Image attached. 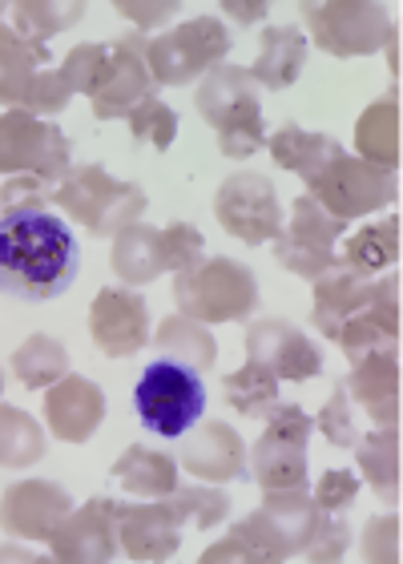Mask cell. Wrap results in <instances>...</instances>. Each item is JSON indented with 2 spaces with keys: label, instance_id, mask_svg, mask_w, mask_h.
Instances as JSON below:
<instances>
[{
  "label": "cell",
  "instance_id": "35",
  "mask_svg": "<svg viewBox=\"0 0 403 564\" xmlns=\"http://www.w3.org/2000/svg\"><path fill=\"white\" fill-rule=\"evenodd\" d=\"M222 400L238 415H247V420H266L274 412V403H279V379L262 364H250L247 359L235 376L222 379Z\"/></svg>",
  "mask_w": 403,
  "mask_h": 564
},
{
  "label": "cell",
  "instance_id": "10",
  "mask_svg": "<svg viewBox=\"0 0 403 564\" xmlns=\"http://www.w3.org/2000/svg\"><path fill=\"white\" fill-rule=\"evenodd\" d=\"M298 12L311 29V41L339 61L375 53L392 33L388 12L368 0H327V4H303Z\"/></svg>",
  "mask_w": 403,
  "mask_h": 564
},
{
  "label": "cell",
  "instance_id": "31",
  "mask_svg": "<svg viewBox=\"0 0 403 564\" xmlns=\"http://www.w3.org/2000/svg\"><path fill=\"white\" fill-rule=\"evenodd\" d=\"M109 267L121 282H154L162 267V230L145 223L126 226L121 235H113V250H109Z\"/></svg>",
  "mask_w": 403,
  "mask_h": 564
},
{
  "label": "cell",
  "instance_id": "17",
  "mask_svg": "<svg viewBox=\"0 0 403 564\" xmlns=\"http://www.w3.org/2000/svg\"><path fill=\"white\" fill-rule=\"evenodd\" d=\"M247 359L262 364L266 371H274V379L283 383H307L323 371V351L303 335L298 327H291L286 318H259L247 327Z\"/></svg>",
  "mask_w": 403,
  "mask_h": 564
},
{
  "label": "cell",
  "instance_id": "37",
  "mask_svg": "<svg viewBox=\"0 0 403 564\" xmlns=\"http://www.w3.org/2000/svg\"><path fill=\"white\" fill-rule=\"evenodd\" d=\"M45 456V432L21 408L0 403V468H33L36 459Z\"/></svg>",
  "mask_w": 403,
  "mask_h": 564
},
{
  "label": "cell",
  "instance_id": "3",
  "mask_svg": "<svg viewBox=\"0 0 403 564\" xmlns=\"http://www.w3.org/2000/svg\"><path fill=\"white\" fill-rule=\"evenodd\" d=\"M174 306L178 315L194 318L202 327L247 323L259 311V279L242 262L202 259L174 274Z\"/></svg>",
  "mask_w": 403,
  "mask_h": 564
},
{
  "label": "cell",
  "instance_id": "27",
  "mask_svg": "<svg viewBox=\"0 0 403 564\" xmlns=\"http://www.w3.org/2000/svg\"><path fill=\"white\" fill-rule=\"evenodd\" d=\"M266 150H271V162L279 165V170H291V174H298L303 182H311V177L323 174V170L344 153V145L335 138H327V133H311V130H303V126H295V121H286L283 130L271 133Z\"/></svg>",
  "mask_w": 403,
  "mask_h": 564
},
{
  "label": "cell",
  "instance_id": "21",
  "mask_svg": "<svg viewBox=\"0 0 403 564\" xmlns=\"http://www.w3.org/2000/svg\"><path fill=\"white\" fill-rule=\"evenodd\" d=\"M106 420V395L94 379L65 376L45 388V423L65 444H89Z\"/></svg>",
  "mask_w": 403,
  "mask_h": 564
},
{
  "label": "cell",
  "instance_id": "12",
  "mask_svg": "<svg viewBox=\"0 0 403 564\" xmlns=\"http://www.w3.org/2000/svg\"><path fill=\"white\" fill-rule=\"evenodd\" d=\"M214 218H218L226 235L247 242V247L274 242L279 230H283V206H279L271 177L250 174V170H238V174H230L218 186V194H214Z\"/></svg>",
  "mask_w": 403,
  "mask_h": 564
},
{
  "label": "cell",
  "instance_id": "24",
  "mask_svg": "<svg viewBox=\"0 0 403 564\" xmlns=\"http://www.w3.org/2000/svg\"><path fill=\"white\" fill-rule=\"evenodd\" d=\"M351 379H344L347 391H356V403L375 420V427H400V355L375 351L351 364Z\"/></svg>",
  "mask_w": 403,
  "mask_h": 564
},
{
  "label": "cell",
  "instance_id": "49",
  "mask_svg": "<svg viewBox=\"0 0 403 564\" xmlns=\"http://www.w3.org/2000/svg\"><path fill=\"white\" fill-rule=\"evenodd\" d=\"M222 12L230 17V21H238V24H259V21H266L271 4H266V0H254V4H238V0H226Z\"/></svg>",
  "mask_w": 403,
  "mask_h": 564
},
{
  "label": "cell",
  "instance_id": "25",
  "mask_svg": "<svg viewBox=\"0 0 403 564\" xmlns=\"http://www.w3.org/2000/svg\"><path fill=\"white\" fill-rule=\"evenodd\" d=\"M307 65V36L295 24H266L259 36V61L250 77L262 85V89H286L295 85V77Z\"/></svg>",
  "mask_w": 403,
  "mask_h": 564
},
{
  "label": "cell",
  "instance_id": "18",
  "mask_svg": "<svg viewBox=\"0 0 403 564\" xmlns=\"http://www.w3.org/2000/svg\"><path fill=\"white\" fill-rule=\"evenodd\" d=\"M73 512V500L61 484L21 480L0 496V529L17 541H53V532Z\"/></svg>",
  "mask_w": 403,
  "mask_h": 564
},
{
  "label": "cell",
  "instance_id": "39",
  "mask_svg": "<svg viewBox=\"0 0 403 564\" xmlns=\"http://www.w3.org/2000/svg\"><path fill=\"white\" fill-rule=\"evenodd\" d=\"M130 133L133 141H142V145H150V150L166 153L170 145H174V138H178V113L162 101V97H145L142 106L130 113Z\"/></svg>",
  "mask_w": 403,
  "mask_h": 564
},
{
  "label": "cell",
  "instance_id": "1",
  "mask_svg": "<svg viewBox=\"0 0 403 564\" xmlns=\"http://www.w3.org/2000/svg\"><path fill=\"white\" fill-rule=\"evenodd\" d=\"M81 271V247L69 226L48 210L0 214V294L48 303Z\"/></svg>",
  "mask_w": 403,
  "mask_h": 564
},
{
  "label": "cell",
  "instance_id": "34",
  "mask_svg": "<svg viewBox=\"0 0 403 564\" xmlns=\"http://www.w3.org/2000/svg\"><path fill=\"white\" fill-rule=\"evenodd\" d=\"M339 259L351 262L363 274H380L388 267H395L400 262V218H380L371 226H359L356 235L347 238Z\"/></svg>",
  "mask_w": 403,
  "mask_h": 564
},
{
  "label": "cell",
  "instance_id": "15",
  "mask_svg": "<svg viewBox=\"0 0 403 564\" xmlns=\"http://www.w3.org/2000/svg\"><path fill=\"white\" fill-rule=\"evenodd\" d=\"M94 347L109 359H130L150 343V306L130 286H106L89 306Z\"/></svg>",
  "mask_w": 403,
  "mask_h": 564
},
{
  "label": "cell",
  "instance_id": "16",
  "mask_svg": "<svg viewBox=\"0 0 403 564\" xmlns=\"http://www.w3.org/2000/svg\"><path fill=\"white\" fill-rule=\"evenodd\" d=\"M118 512L121 500L113 496H94L85 508L69 512L65 524L53 532V561L65 564H109L121 553L118 549Z\"/></svg>",
  "mask_w": 403,
  "mask_h": 564
},
{
  "label": "cell",
  "instance_id": "23",
  "mask_svg": "<svg viewBox=\"0 0 403 564\" xmlns=\"http://www.w3.org/2000/svg\"><path fill=\"white\" fill-rule=\"evenodd\" d=\"M315 286V303H311V327L319 330L323 339H339V330L359 306L368 303L371 286H375V274L356 271L351 262L335 259L319 279H311Z\"/></svg>",
  "mask_w": 403,
  "mask_h": 564
},
{
  "label": "cell",
  "instance_id": "47",
  "mask_svg": "<svg viewBox=\"0 0 403 564\" xmlns=\"http://www.w3.org/2000/svg\"><path fill=\"white\" fill-rule=\"evenodd\" d=\"M121 21L138 24V29H157V24H166L174 12H178V0H157V4H142V0H118L113 4Z\"/></svg>",
  "mask_w": 403,
  "mask_h": 564
},
{
  "label": "cell",
  "instance_id": "51",
  "mask_svg": "<svg viewBox=\"0 0 403 564\" xmlns=\"http://www.w3.org/2000/svg\"><path fill=\"white\" fill-rule=\"evenodd\" d=\"M0 17H4V9H0Z\"/></svg>",
  "mask_w": 403,
  "mask_h": 564
},
{
  "label": "cell",
  "instance_id": "30",
  "mask_svg": "<svg viewBox=\"0 0 403 564\" xmlns=\"http://www.w3.org/2000/svg\"><path fill=\"white\" fill-rule=\"evenodd\" d=\"M356 464L383 505H400V427H375L368 440H356Z\"/></svg>",
  "mask_w": 403,
  "mask_h": 564
},
{
  "label": "cell",
  "instance_id": "33",
  "mask_svg": "<svg viewBox=\"0 0 403 564\" xmlns=\"http://www.w3.org/2000/svg\"><path fill=\"white\" fill-rule=\"evenodd\" d=\"M9 367L29 391L53 388L57 379L69 376V351H65V343H57L53 335H29V339L12 351Z\"/></svg>",
  "mask_w": 403,
  "mask_h": 564
},
{
  "label": "cell",
  "instance_id": "50",
  "mask_svg": "<svg viewBox=\"0 0 403 564\" xmlns=\"http://www.w3.org/2000/svg\"><path fill=\"white\" fill-rule=\"evenodd\" d=\"M0 391H4V376H0Z\"/></svg>",
  "mask_w": 403,
  "mask_h": 564
},
{
  "label": "cell",
  "instance_id": "7",
  "mask_svg": "<svg viewBox=\"0 0 403 564\" xmlns=\"http://www.w3.org/2000/svg\"><path fill=\"white\" fill-rule=\"evenodd\" d=\"M226 53H230L226 24L218 17H194L145 41V69L154 85H190L198 73L222 65Z\"/></svg>",
  "mask_w": 403,
  "mask_h": 564
},
{
  "label": "cell",
  "instance_id": "28",
  "mask_svg": "<svg viewBox=\"0 0 403 564\" xmlns=\"http://www.w3.org/2000/svg\"><path fill=\"white\" fill-rule=\"evenodd\" d=\"M356 153L363 162L395 174L400 165V97L388 94L371 101L356 121Z\"/></svg>",
  "mask_w": 403,
  "mask_h": 564
},
{
  "label": "cell",
  "instance_id": "38",
  "mask_svg": "<svg viewBox=\"0 0 403 564\" xmlns=\"http://www.w3.org/2000/svg\"><path fill=\"white\" fill-rule=\"evenodd\" d=\"M166 505L174 508V517H178V524L186 529V524H194V529H214V524H222L226 517H230V500H226L214 484H194V488H174V492L166 496Z\"/></svg>",
  "mask_w": 403,
  "mask_h": 564
},
{
  "label": "cell",
  "instance_id": "45",
  "mask_svg": "<svg viewBox=\"0 0 403 564\" xmlns=\"http://www.w3.org/2000/svg\"><path fill=\"white\" fill-rule=\"evenodd\" d=\"M359 496V476L347 468H335L327 471L319 480V488H315V508H323V512H347V508L356 505Z\"/></svg>",
  "mask_w": 403,
  "mask_h": 564
},
{
  "label": "cell",
  "instance_id": "5",
  "mask_svg": "<svg viewBox=\"0 0 403 564\" xmlns=\"http://www.w3.org/2000/svg\"><path fill=\"white\" fill-rule=\"evenodd\" d=\"M133 408H138V423L145 435L182 440L206 412L202 371L174 364V359H154L133 388Z\"/></svg>",
  "mask_w": 403,
  "mask_h": 564
},
{
  "label": "cell",
  "instance_id": "19",
  "mask_svg": "<svg viewBox=\"0 0 403 564\" xmlns=\"http://www.w3.org/2000/svg\"><path fill=\"white\" fill-rule=\"evenodd\" d=\"M335 343L344 347L347 364H359L363 355L375 351H392L395 343H400V274L375 279L368 303L347 318Z\"/></svg>",
  "mask_w": 403,
  "mask_h": 564
},
{
  "label": "cell",
  "instance_id": "42",
  "mask_svg": "<svg viewBox=\"0 0 403 564\" xmlns=\"http://www.w3.org/2000/svg\"><path fill=\"white\" fill-rule=\"evenodd\" d=\"M53 182L36 174H12L0 186V214H29V210H48L53 202Z\"/></svg>",
  "mask_w": 403,
  "mask_h": 564
},
{
  "label": "cell",
  "instance_id": "48",
  "mask_svg": "<svg viewBox=\"0 0 403 564\" xmlns=\"http://www.w3.org/2000/svg\"><path fill=\"white\" fill-rule=\"evenodd\" d=\"M222 561L226 564H262L259 553H254L242 536H235V532H230L222 544H214V549H206V553H202V564H222Z\"/></svg>",
  "mask_w": 403,
  "mask_h": 564
},
{
  "label": "cell",
  "instance_id": "14",
  "mask_svg": "<svg viewBox=\"0 0 403 564\" xmlns=\"http://www.w3.org/2000/svg\"><path fill=\"white\" fill-rule=\"evenodd\" d=\"M150 94H154V82H150V69H145V36L133 33L109 41L106 69H101L94 94H89V106H94L97 121L130 118Z\"/></svg>",
  "mask_w": 403,
  "mask_h": 564
},
{
  "label": "cell",
  "instance_id": "20",
  "mask_svg": "<svg viewBox=\"0 0 403 564\" xmlns=\"http://www.w3.org/2000/svg\"><path fill=\"white\" fill-rule=\"evenodd\" d=\"M178 464L206 484L238 480L247 471V444L222 420H198L194 432H186V444L178 447Z\"/></svg>",
  "mask_w": 403,
  "mask_h": 564
},
{
  "label": "cell",
  "instance_id": "4",
  "mask_svg": "<svg viewBox=\"0 0 403 564\" xmlns=\"http://www.w3.org/2000/svg\"><path fill=\"white\" fill-rule=\"evenodd\" d=\"M53 202L77 218L94 238H113L145 214V194L138 182H118L101 165H69L53 189Z\"/></svg>",
  "mask_w": 403,
  "mask_h": 564
},
{
  "label": "cell",
  "instance_id": "36",
  "mask_svg": "<svg viewBox=\"0 0 403 564\" xmlns=\"http://www.w3.org/2000/svg\"><path fill=\"white\" fill-rule=\"evenodd\" d=\"M9 17H12V33L45 45L48 36L65 33V29H73V24L81 21L85 4H77V0H69V4H61V0H21V4L9 9Z\"/></svg>",
  "mask_w": 403,
  "mask_h": 564
},
{
  "label": "cell",
  "instance_id": "32",
  "mask_svg": "<svg viewBox=\"0 0 403 564\" xmlns=\"http://www.w3.org/2000/svg\"><path fill=\"white\" fill-rule=\"evenodd\" d=\"M157 359H174L182 367H194V371H210L214 359H218V343L202 323L186 315H170L162 318V327L154 335Z\"/></svg>",
  "mask_w": 403,
  "mask_h": 564
},
{
  "label": "cell",
  "instance_id": "46",
  "mask_svg": "<svg viewBox=\"0 0 403 564\" xmlns=\"http://www.w3.org/2000/svg\"><path fill=\"white\" fill-rule=\"evenodd\" d=\"M363 561H400V517H375L363 532Z\"/></svg>",
  "mask_w": 403,
  "mask_h": 564
},
{
  "label": "cell",
  "instance_id": "11",
  "mask_svg": "<svg viewBox=\"0 0 403 564\" xmlns=\"http://www.w3.org/2000/svg\"><path fill=\"white\" fill-rule=\"evenodd\" d=\"M0 174H36L57 186L69 174V138L24 109L0 113Z\"/></svg>",
  "mask_w": 403,
  "mask_h": 564
},
{
  "label": "cell",
  "instance_id": "43",
  "mask_svg": "<svg viewBox=\"0 0 403 564\" xmlns=\"http://www.w3.org/2000/svg\"><path fill=\"white\" fill-rule=\"evenodd\" d=\"M206 238H202L198 226L190 223H170L166 230H162V267L166 271H186V267H194V262H202L206 254Z\"/></svg>",
  "mask_w": 403,
  "mask_h": 564
},
{
  "label": "cell",
  "instance_id": "22",
  "mask_svg": "<svg viewBox=\"0 0 403 564\" xmlns=\"http://www.w3.org/2000/svg\"><path fill=\"white\" fill-rule=\"evenodd\" d=\"M182 544V524L174 517V508L166 505V496L157 505H121L118 512V549L130 561L154 564L170 561Z\"/></svg>",
  "mask_w": 403,
  "mask_h": 564
},
{
  "label": "cell",
  "instance_id": "40",
  "mask_svg": "<svg viewBox=\"0 0 403 564\" xmlns=\"http://www.w3.org/2000/svg\"><path fill=\"white\" fill-rule=\"evenodd\" d=\"M347 549H351V524L344 520V512H323L315 517V529H311V541L303 544V553L307 561L315 564H335L344 561Z\"/></svg>",
  "mask_w": 403,
  "mask_h": 564
},
{
  "label": "cell",
  "instance_id": "9",
  "mask_svg": "<svg viewBox=\"0 0 403 564\" xmlns=\"http://www.w3.org/2000/svg\"><path fill=\"white\" fill-rule=\"evenodd\" d=\"M307 194L327 214L351 223V218H368V214L388 210V202L400 198V186H395V174H388L380 165L351 158V153H339L323 174L311 177Z\"/></svg>",
  "mask_w": 403,
  "mask_h": 564
},
{
  "label": "cell",
  "instance_id": "29",
  "mask_svg": "<svg viewBox=\"0 0 403 564\" xmlns=\"http://www.w3.org/2000/svg\"><path fill=\"white\" fill-rule=\"evenodd\" d=\"M45 69H53V53L36 41L17 36L12 24H0V106L17 109L24 85Z\"/></svg>",
  "mask_w": 403,
  "mask_h": 564
},
{
  "label": "cell",
  "instance_id": "6",
  "mask_svg": "<svg viewBox=\"0 0 403 564\" xmlns=\"http://www.w3.org/2000/svg\"><path fill=\"white\" fill-rule=\"evenodd\" d=\"M315 517H319V508L303 488H274L262 496L259 512L238 520L230 532L242 536L259 553L262 564H283L303 553V544L311 541V529H315Z\"/></svg>",
  "mask_w": 403,
  "mask_h": 564
},
{
  "label": "cell",
  "instance_id": "44",
  "mask_svg": "<svg viewBox=\"0 0 403 564\" xmlns=\"http://www.w3.org/2000/svg\"><path fill=\"white\" fill-rule=\"evenodd\" d=\"M101 69H106V45H77L69 53V57L61 61L57 77L65 82V89L69 94H94L97 77H101Z\"/></svg>",
  "mask_w": 403,
  "mask_h": 564
},
{
  "label": "cell",
  "instance_id": "41",
  "mask_svg": "<svg viewBox=\"0 0 403 564\" xmlns=\"http://www.w3.org/2000/svg\"><path fill=\"white\" fill-rule=\"evenodd\" d=\"M323 432V440L335 447H356L359 440V427H356V408H351V391H347V383L339 379L331 391V400H327V408L319 412V423H315Z\"/></svg>",
  "mask_w": 403,
  "mask_h": 564
},
{
  "label": "cell",
  "instance_id": "8",
  "mask_svg": "<svg viewBox=\"0 0 403 564\" xmlns=\"http://www.w3.org/2000/svg\"><path fill=\"white\" fill-rule=\"evenodd\" d=\"M266 432L259 444H250V480L274 492V488H307V440L315 432L311 415L298 403H274L266 415Z\"/></svg>",
  "mask_w": 403,
  "mask_h": 564
},
{
  "label": "cell",
  "instance_id": "26",
  "mask_svg": "<svg viewBox=\"0 0 403 564\" xmlns=\"http://www.w3.org/2000/svg\"><path fill=\"white\" fill-rule=\"evenodd\" d=\"M109 476H113L126 492L162 500V496H170L178 488V459L170 456V452H157V447L133 444L113 459Z\"/></svg>",
  "mask_w": 403,
  "mask_h": 564
},
{
  "label": "cell",
  "instance_id": "13",
  "mask_svg": "<svg viewBox=\"0 0 403 564\" xmlns=\"http://www.w3.org/2000/svg\"><path fill=\"white\" fill-rule=\"evenodd\" d=\"M344 230V218L327 214L311 194H303L291 206V226H283L274 238V262L298 279H319L335 262V242Z\"/></svg>",
  "mask_w": 403,
  "mask_h": 564
},
{
  "label": "cell",
  "instance_id": "2",
  "mask_svg": "<svg viewBox=\"0 0 403 564\" xmlns=\"http://www.w3.org/2000/svg\"><path fill=\"white\" fill-rule=\"evenodd\" d=\"M259 89L262 85L250 77V69H238V65H226V61L206 69V77H202L198 94H194V109L214 130L218 150L226 158H250L266 141Z\"/></svg>",
  "mask_w": 403,
  "mask_h": 564
}]
</instances>
